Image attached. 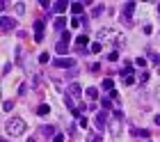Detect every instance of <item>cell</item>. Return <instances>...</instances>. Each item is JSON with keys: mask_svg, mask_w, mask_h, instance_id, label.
<instances>
[{"mask_svg": "<svg viewBox=\"0 0 160 142\" xmlns=\"http://www.w3.org/2000/svg\"><path fill=\"white\" fill-rule=\"evenodd\" d=\"M80 25V18H71V28H78Z\"/></svg>", "mask_w": 160, "mask_h": 142, "instance_id": "obj_31", "label": "cell"}, {"mask_svg": "<svg viewBox=\"0 0 160 142\" xmlns=\"http://www.w3.org/2000/svg\"><path fill=\"white\" fill-rule=\"evenodd\" d=\"M0 23H2V32H9V30L16 28V18H12V16H2V18H0Z\"/></svg>", "mask_w": 160, "mask_h": 142, "instance_id": "obj_7", "label": "cell"}, {"mask_svg": "<svg viewBox=\"0 0 160 142\" xmlns=\"http://www.w3.org/2000/svg\"><path fill=\"white\" fill-rule=\"evenodd\" d=\"M41 131L46 133V135H53V133H55V129H53V126H41Z\"/></svg>", "mask_w": 160, "mask_h": 142, "instance_id": "obj_23", "label": "cell"}, {"mask_svg": "<svg viewBox=\"0 0 160 142\" xmlns=\"http://www.w3.org/2000/svg\"><path fill=\"white\" fill-rule=\"evenodd\" d=\"M80 94H82L80 85H78V83H71V85H69V96H71V99H78Z\"/></svg>", "mask_w": 160, "mask_h": 142, "instance_id": "obj_8", "label": "cell"}, {"mask_svg": "<svg viewBox=\"0 0 160 142\" xmlns=\"http://www.w3.org/2000/svg\"><path fill=\"white\" fill-rule=\"evenodd\" d=\"M153 122H156V124L160 126V115H156V119H153Z\"/></svg>", "mask_w": 160, "mask_h": 142, "instance_id": "obj_33", "label": "cell"}, {"mask_svg": "<svg viewBox=\"0 0 160 142\" xmlns=\"http://www.w3.org/2000/svg\"><path fill=\"white\" fill-rule=\"evenodd\" d=\"M50 113V106H48V103H41V106L37 108V115H41V117H46Z\"/></svg>", "mask_w": 160, "mask_h": 142, "instance_id": "obj_13", "label": "cell"}, {"mask_svg": "<svg viewBox=\"0 0 160 142\" xmlns=\"http://www.w3.org/2000/svg\"><path fill=\"white\" fill-rule=\"evenodd\" d=\"M101 85H103V89H110V92L114 89V83H112V78H103V83H101Z\"/></svg>", "mask_w": 160, "mask_h": 142, "instance_id": "obj_15", "label": "cell"}, {"mask_svg": "<svg viewBox=\"0 0 160 142\" xmlns=\"http://www.w3.org/2000/svg\"><path fill=\"white\" fill-rule=\"evenodd\" d=\"M158 99H160V89H158Z\"/></svg>", "mask_w": 160, "mask_h": 142, "instance_id": "obj_35", "label": "cell"}, {"mask_svg": "<svg viewBox=\"0 0 160 142\" xmlns=\"http://www.w3.org/2000/svg\"><path fill=\"white\" fill-rule=\"evenodd\" d=\"M108 124H110V117H108V110H101V113L96 115V129L103 133L108 129Z\"/></svg>", "mask_w": 160, "mask_h": 142, "instance_id": "obj_4", "label": "cell"}, {"mask_svg": "<svg viewBox=\"0 0 160 142\" xmlns=\"http://www.w3.org/2000/svg\"><path fill=\"white\" fill-rule=\"evenodd\" d=\"M149 60H151L153 64H160V55H158V53H153V50H149Z\"/></svg>", "mask_w": 160, "mask_h": 142, "instance_id": "obj_18", "label": "cell"}, {"mask_svg": "<svg viewBox=\"0 0 160 142\" xmlns=\"http://www.w3.org/2000/svg\"><path fill=\"white\" fill-rule=\"evenodd\" d=\"M117 37H119V32H117L114 28H103V30L98 32V39H101V41H108V39H117Z\"/></svg>", "mask_w": 160, "mask_h": 142, "instance_id": "obj_5", "label": "cell"}, {"mask_svg": "<svg viewBox=\"0 0 160 142\" xmlns=\"http://www.w3.org/2000/svg\"><path fill=\"white\" fill-rule=\"evenodd\" d=\"M5 131L9 133V135H21V133H25V122L21 117H12V119H7Z\"/></svg>", "mask_w": 160, "mask_h": 142, "instance_id": "obj_1", "label": "cell"}, {"mask_svg": "<svg viewBox=\"0 0 160 142\" xmlns=\"http://www.w3.org/2000/svg\"><path fill=\"white\" fill-rule=\"evenodd\" d=\"M101 106H103L105 110H110V108H112V101H110V99H101Z\"/></svg>", "mask_w": 160, "mask_h": 142, "instance_id": "obj_21", "label": "cell"}, {"mask_svg": "<svg viewBox=\"0 0 160 142\" xmlns=\"http://www.w3.org/2000/svg\"><path fill=\"white\" fill-rule=\"evenodd\" d=\"M23 12H25V7H23V3H18V5H16V14H23Z\"/></svg>", "mask_w": 160, "mask_h": 142, "instance_id": "obj_29", "label": "cell"}, {"mask_svg": "<svg viewBox=\"0 0 160 142\" xmlns=\"http://www.w3.org/2000/svg\"><path fill=\"white\" fill-rule=\"evenodd\" d=\"M62 41L69 44V41H71V32H62Z\"/></svg>", "mask_w": 160, "mask_h": 142, "instance_id": "obj_28", "label": "cell"}, {"mask_svg": "<svg viewBox=\"0 0 160 142\" xmlns=\"http://www.w3.org/2000/svg\"><path fill=\"white\" fill-rule=\"evenodd\" d=\"M2 142H7V140H2Z\"/></svg>", "mask_w": 160, "mask_h": 142, "instance_id": "obj_36", "label": "cell"}, {"mask_svg": "<svg viewBox=\"0 0 160 142\" xmlns=\"http://www.w3.org/2000/svg\"><path fill=\"white\" fill-rule=\"evenodd\" d=\"M28 142H37V140H34V138H28Z\"/></svg>", "mask_w": 160, "mask_h": 142, "instance_id": "obj_34", "label": "cell"}, {"mask_svg": "<svg viewBox=\"0 0 160 142\" xmlns=\"http://www.w3.org/2000/svg\"><path fill=\"white\" fill-rule=\"evenodd\" d=\"M103 9H105L103 5H96V7H94V12H92V14H94V16H101V14H103Z\"/></svg>", "mask_w": 160, "mask_h": 142, "instance_id": "obj_19", "label": "cell"}, {"mask_svg": "<svg viewBox=\"0 0 160 142\" xmlns=\"http://www.w3.org/2000/svg\"><path fill=\"white\" fill-rule=\"evenodd\" d=\"M137 78H140V83H147V80H149V71L144 69V71H142V73H140V76H137Z\"/></svg>", "mask_w": 160, "mask_h": 142, "instance_id": "obj_20", "label": "cell"}, {"mask_svg": "<svg viewBox=\"0 0 160 142\" xmlns=\"http://www.w3.org/2000/svg\"><path fill=\"white\" fill-rule=\"evenodd\" d=\"M89 50H92V53H101V50H103V44H101V41H94L92 46H89Z\"/></svg>", "mask_w": 160, "mask_h": 142, "instance_id": "obj_16", "label": "cell"}, {"mask_svg": "<svg viewBox=\"0 0 160 142\" xmlns=\"http://www.w3.org/2000/svg\"><path fill=\"white\" fill-rule=\"evenodd\" d=\"M121 80H123L126 85H133V83H135V76H121Z\"/></svg>", "mask_w": 160, "mask_h": 142, "instance_id": "obj_22", "label": "cell"}, {"mask_svg": "<svg viewBox=\"0 0 160 142\" xmlns=\"http://www.w3.org/2000/svg\"><path fill=\"white\" fill-rule=\"evenodd\" d=\"M53 142H64V135H60V133H57V135H53Z\"/></svg>", "mask_w": 160, "mask_h": 142, "instance_id": "obj_30", "label": "cell"}, {"mask_svg": "<svg viewBox=\"0 0 160 142\" xmlns=\"http://www.w3.org/2000/svg\"><path fill=\"white\" fill-rule=\"evenodd\" d=\"M92 142H101V138H98V135H94V138H92Z\"/></svg>", "mask_w": 160, "mask_h": 142, "instance_id": "obj_32", "label": "cell"}, {"mask_svg": "<svg viewBox=\"0 0 160 142\" xmlns=\"http://www.w3.org/2000/svg\"><path fill=\"white\" fill-rule=\"evenodd\" d=\"M82 9H85L82 3H71V12L73 14H82Z\"/></svg>", "mask_w": 160, "mask_h": 142, "instance_id": "obj_14", "label": "cell"}, {"mask_svg": "<svg viewBox=\"0 0 160 142\" xmlns=\"http://www.w3.org/2000/svg\"><path fill=\"white\" fill-rule=\"evenodd\" d=\"M55 50H57L60 55H67V53H69V44H67V41H57Z\"/></svg>", "mask_w": 160, "mask_h": 142, "instance_id": "obj_12", "label": "cell"}, {"mask_svg": "<svg viewBox=\"0 0 160 142\" xmlns=\"http://www.w3.org/2000/svg\"><path fill=\"white\" fill-rule=\"evenodd\" d=\"M12 108H14V103H12V101H5V103H2V110H5V113H9Z\"/></svg>", "mask_w": 160, "mask_h": 142, "instance_id": "obj_25", "label": "cell"}, {"mask_svg": "<svg viewBox=\"0 0 160 142\" xmlns=\"http://www.w3.org/2000/svg\"><path fill=\"white\" fill-rule=\"evenodd\" d=\"M67 7H71V3H69V0H57V3L53 5V9H55L57 14H62L64 9H67Z\"/></svg>", "mask_w": 160, "mask_h": 142, "instance_id": "obj_10", "label": "cell"}, {"mask_svg": "<svg viewBox=\"0 0 160 142\" xmlns=\"http://www.w3.org/2000/svg\"><path fill=\"white\" fill-rule=\"evenodd\" d=\"M48 60H50V55H48V53H41V55H39V62H41V64H46Z\"/></svg>", "mask_w": 160, "mask_h": 142, "instance_id": "obj_26", "label": "cell"}, {"mask_svg": "<svg viewBox=\"0 0 160 142\" xmlns=\"http://www.w3.org/2000/svg\"><path fill=\"white\" fill-rule=\"evenodd\" d=\"M87 44H89V37H87V34H80L78 39H76V46H78V50H80V53L85 50V46H87Z\"/></svg>", "mask_w": 160, "mask_h": 142, "instance_id": "obj_9", "label": "cell"}, {"mask_svg": "<svg viewBox=\"0 0 160 142\" xmlns=\"http://www.w3.org/2000/svg\"><path fill=\"white\" fill-rule=\"evenodd\" d=\"M64 28H67V18H64V16H57V18H55V30H57V32H67Z\"/></svg>", "mask_w": 160, "mask_h": 142, "instance_id": "obj_11", "label": "cell"}, {"mask_svg": "<svg viewBox=\"0 0 160 142\" xmlns=\"http://www.w3.org/2000/svg\"><path fill=\"white\" fill-rule=\"evenodd\" d=\"M133 12H135V3H133V0H128V3L123 5V9H121V21L128 28L133 25Z\"/></svg>", "mask_w": 160, "mask_h": 142, "instance_id": "obj_2", "label": "cell"}, {"mask_svg": "<svg viewBox=\"0 0 160 142\" xmlns=\"http://www.w3.org/2000/svg\"><path fill=\"white\" fill-rule=\"evenodd\" d=\"M158 73H160V69H158Z\"/></svg>", "mask_w": 160, "mask_h": 142, "instance_id": "obj_37", "label": "cell"}, {"mask_svg": "<svg viewBox=\"0 0 160 142\" xmlns=\"http://www.w3.org/2000/svg\"><path fill=\"white\" fill-rule=\"evenodd\" d=\"M135 64H137V66H147V60H144V57H137Z\"/></svg>", "mask_w": 160, "mask_h": 142, "instance_id": "obj_27", "label": "cell"}, {"mask_svg": "<svg viewBox=\"0 0 160 142\" xmlns=\"http://www.w3.org/2000/svg\"><path fill=\"white\" fill-rule=\"evenodd\" d=\"M87 96H89V101L98 99V89H96V87H89V89H87Z\"/></svg>", "mask_w": 160, "mask_h": 142, "instance_id": "obj_17", "label": "cell"}, {"mask_svg": "<svg viewBox=\"0 0 160 142\" xmlns=\"http://www.w3.org/2000/svg\"><path fill=\"white\" fill-rule=\"evenodd\" d=\"M53 66H60V69H71V66H76V60H71V57H57V60H53Z\"/></svg>", "mask_w": 160, "mask_h": 142, "instance_id": "obj_6", "label": "cell"}, {"mask_svg": "<svg viewBox=\"0 0 160 142\" xmlns=\"http://www.w3.org/2000/svg\"><path fill=\"white\" fill-rule=\"evenodd\" d=\"M108 60H110V62H117V60H119V53H117V50H112V53L108 55Z\"/></svg>", "mask_w": 160, "mask_h": 142, "instance_id": "obj_24", "label": "cell"}, {"mask_svg": "<svg viewBox=\"0 0 160 142\" xmlns=\"http://www.w3.org/2000/svg\"><path fill=\"white\" fill-rule=\"evenodd\" d=\"M108 129H110V133L114 138L121 133V110H114V117L110 119V124H108Z\"/></svg>", "mask_w": 160, "mask_h": 142, "instance_id": "obj_3", "label": "cell"}]
</instances>
